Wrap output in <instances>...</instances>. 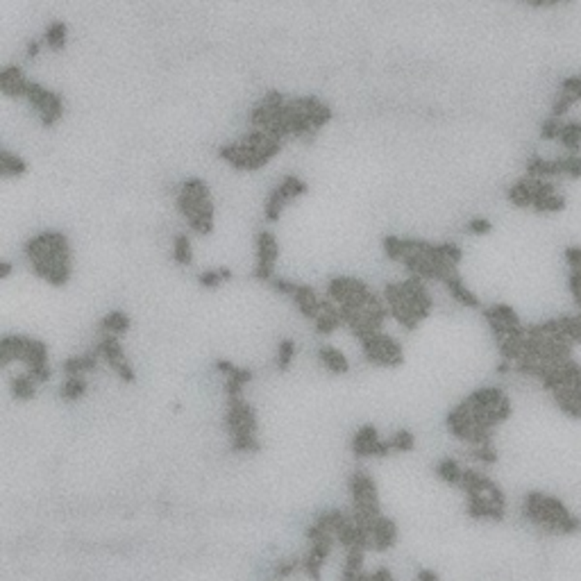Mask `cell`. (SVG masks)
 Listing matches in <instances>:
<instances>
[{
	"mask_svg": "<svg viewBox=\"0 0 581 581\" xmlns=\"http://www.w3.org/2000/svg\"><path fill=\"white\" fill-rule=\"evenodd\" d=\"M23 257L39 280L55 289L66 287L73 278V252L68 236L59 230H44L23 243Z\"/></svg>",
	"mask_w": 581,
	"mask_h": 581,
	"instance_id": "obj_1",
	"label": "cell"
},
{
	"mask_svg": "<svg viewBox=\"0 0 581 581\" xmlns=\"http://www.w3.org/2000/svg\"><path fill=\"white\" fill-rule=\"evenodd\" d=\"M381 295L391 311V318H396V322L407 332L418 329L434 311V300H431L427 282L416 275H409L402 282H386Z\"/></svg>",
	"mask_w": 581,
	"mask_h": 581,
	"instance_id": "obj_2",
	"label": "cell"
},
{
	"mask_svg": "<svg viewBox=\"0 0 581 581\" xmlns=\"http://www.w3.org/2000/svg\"><path fill=\"white\" fill-rule=\"evenodd\" d=\"M284 145L287 143L275 139L273 134L257 130V127H250V130L243 132L241 136L223 143L218 148V157L228 166H232L234 171L254 173V171H261L263 166H268L275 157L282 152Z\"/></svg>",
	"mask_w": 581,
	"mask_h": 581,
	"instance_id": "obj_3",
	"label": "cell"
},
{
	"mask_svg": "<svg viewBox=\"0 0 581 581\" xmlns=\"http://www.w3.org/2000/svg\"><path fill=\"white\" fill-rule=\"evenodd\" d=\"M175 209L189 230L198 236H211L216 230V204L211 189L202 177H184L175 193Z\"/></svg>",
	"mask_w": 581,
	"mask_h": 581,
	"instance_id": "obj_4",
	"label": "cell"
},
{
	"mask_svg": "<svg viewBox=\"0 0 581 581\" xmlns=\"http://www.w3.org/2000/svg\"><path fill=\"white\" fill-rule=\"evenodd\" d=\"M12 363H23V368L39 384L51 381L53 377L48 346L41 339L27 337V334H5L0 339V366L9 368Z\"/></svg>",
	"mask_w": 581,
	"mask_h": 581,
	"instance_id": "obj_5",
	"label": "cell"
},
{
	"mask_svg": "<svg viewBox=\"0 0 581 581\" xmlns=\"http://www.w3.org/2000/svg\"><path fill=\"white\" fill-rule=\"evenodd\" d=\"M225 431L230 436V448L236 455H254L261 450L257 411L243 396H228L225 402Z\"/></svg>",
	"mask_w": 581,
	"mask_h": 581,
	"instance_id": "obj_6",
	"label": "cell"
},
{
	"mask_svg": "<svg viewBox=\"0 0 581 581\" xmlns=\"http://www.w3.org/2000/svg\"><path fill=\"white\" fill-rule=\"evenodd\" d=\"M523 514L531 525L549 531V534H577L581 529V520L570 514L563 502L559 497L538 493V490L525 495Z\"/></svg>",
	"mask_w": 581,
	"mask_h": 581,
	"instance_id": "obj_7",
	"label": "cell"
},
{
	"mask_svg": "<svg viewBox=\"0 0 581 581\" xmlns=\"http://www.w3.org/2000/svg\"><path fill=\"white\" fill-rule=\"evenodd\" d=\"M348 493L352 502V516L359 525H363L368 531L372 523L381 516V504H379V488L375 479L368 470H354L348 477Z\"/></svg>",
	"mask_w": 581,
	"mask_h": 581,
	"instance_id": "obj_8",
	"label": "cell"
},
{
	"mask_svg": "<svg viewBox=\"0 0 581 581\" xmlns=\"http://www.w3.org/2000/svg\"><path fill=\"white\" fill-rule=\"evenodd\" d=\"M327 298L334 300L341 309L350 311H366L384 300V295L375 293L363 280L350 278V275H339L327 282Z\"/></svg>",
	"mask_w": 581,
	"mask_h": 581,
	"instance_id": "obj_9",
	"label": "cell"
},
{
	"mask_svg": "<svg viewBox=\"0 0 581 581\" xmlns=\"http://www.w3.org/2000/svg\"><path fill=\"white\" fill-rule=\"evenodd\" d=\"M23 100L27 103V107L32 110L34 118L39 121L41 127H55L62 123V118L66 114V105L64 98L55 89L46 86L41 82L32 80L27 86V93Z\"/></svg>",
	"mask_w": 581,
	"mask_h": 581,
	"instance_id": "obj_10",
	"label": "cell"
},
{
	"mask_svg": "<svg viewBox=\"0 0 581 581\" xmlns=\"http://www.w3.org/2000/svg\"><path fill=\"white\" fill-rule=\"evenodd\" d=\"M307 193H309V184L304 182L300 175H293V173L284 175L282 180L268 191V195H266V200H263L266 223L275 225L282 218L284 209H287L291 202L300 200L302 195H307Z\"/></svg>",
	"mask_w": 581,
	"mask_h": 581,
	"instance_id": "obj_11",
	"label": "cell"
},
{
	"mask_svg": "<svg viewBox=\"0 0 581 581\" xmlns=\"http://www.w3.org/2000/svg\"><path fill=\"white\" fill-rule=\"evenodd\" d=\"M304 536H307L309 549H307V554L302 556V573L307 575L311 581H320L322 579V566L327 563L332 549H334V545H337V538H334L332 531L320 527L316 520H313V523L307 527Z\"/></svg>",
	"mask_w": 581,
	"mask_h": 581,
	"instance_id": "obj_12",
	"label": "cell"
},
{
	"mask_svg": "<svg viewBox=\"0 0 581 581\" xmlns=\"http://www.w3.org/2000/svg\"><path fill=\"white\" fill-rule=\"evenodd\" d=\"M359 346H361V352H363V357H366V361L377 368L396 370L405 363V348H402V343H398L384 329L370 334L366 339H361Z\"/></svg>",
	"mask_w": 581,
	"mask_h": 581,
	"instance_id": "obj_13",
	"label": "cell"
},
{
	"mask_svg": "<svg viewBox=\"0 0 581 581\" xmlns=\"http://www.w3.org/2000/svg\"><path fill=\"white\" fill-rule=\"evenodd\" d=\"M96 352L100 354V359L107 363V368H110L123 384H134L136 381V370L132 366V361L127 359V352L123 348L121 337L100 332V339H98V343H96Z\"/></svg>",
	"mask_w": 581,
	"mask_h": 581,
	"instance_id": "obj_14",
	"label": "cell"
},
{
	"mask_svg": "<svg viewBox=\"0 0 581 581\" xmlns=\"http://www.w3.org/2000/svg\"><path fill=\"white\" fill-rule=\"evenodd\" d=\"M280 259V241L273 230H259L254 236V280L268 284L275 278V266Z\"/></svg>",
	"mask_w": 581,
	"mask_h": 581,
	"instance_id": "obj_15",
	"label": "cell"
},
{
	"mask_svg": "<svg viewBox=\"0 0 581 581\" xmlns=\"http://www.w3.org/2000/svg\"><path fill=\"white\" fill-rule=\"evenodd\" d=\"M350 452L354 459H386L393 455L389 438H381L375 425H361L350 440Z\"/></svg>",
	"mask_w": 581,
	"mask_h": 581,
	"instance_id": "obj_16",
	"label": "cell"
},
{
	"mask_svg": "<svg viewBox=\"0 0 581 581\" xmlns=\"http://www.w3.org/2000/svg\"><path fill=\"white\" fill-rule=\"evenodd\" d=\"M30 77L18 64H7L0 68V91L5 98H14V100H23L30 86Z\"/></svg>",
	"mask_w": 581,
	"mask_h": 581,
	"instance_id": "obj_17",
	"label": "cell"
},
{
	"mask_svg": "<svg viewBox=\"0 0 581 581\" xmlns=\"http://www.w3.org/2000/svg\"><path fill=\"white\" fill-rule=\"evenodd\" d=\"M370 536H372V549H375V552H389V549L396 547L398 538H400L396 520L381 514L375 523H372Z\"/></svg>",
	"mask_w": 581,
	"mask_h": 581,
	"instance_id": "obj_18",
	"label": "cell"
},
{
	"mask_svg": "<svg viewBox=\"0 0 581 581\" xmlns=\"http://www.w3.org/2000/svg\"><path fill=\"white\" fill-rule=\"evenodd\" d=\"M291 300L295 304V309L300 311V316L311 322L316 320L318 313L322 311V298L316 293V289L309 287V284H298V287H295V293L291 295Z\"/></svg>",
	"mask_w": 581,
	"mask_h": 581,
	"instance_id": "obj_19",
	"label": "cell"
},
{
	"mask_svg": "<svg viewBox=\"0 0 581 581\" xmlns=\"http://www.w3.org/2000/svg\"><path fill=\"white\" fill-rule=\"evenodd\" d=\"M443 287H445V291L450 293V298L459 302L461 307H466V309H477L479 307V298H477V293L472 291L468 284L464 282V278H461V273L455 270L452 275H448L445 280H443Z\"/></svg>",
	"mask_w": 581,
	"mask_h": 581,
	"instance_id": "obj_20",
	"label": "cell"
},
{
	"mask_svg": "<svg viewBox=\"0 0 581 581\" xmlns=\"http://www.w3.org/2000/svg\"><path fill=\"white\" fill-rule=\"evenodd\" d=\"M341 327H343V318H341L339 304L325 295L322 298V311L318 313V318L313 320V329H316L320 337H332V334L339 332Z\"/></svg>",
	"mask_w": 581,
	"mask_h": 581,
	"instance_id": "obj_21",
	"label": "cell"
},
{
	"mask_svg": "<svg viewBox=\"0 0 581 581\" xmlns=\"http://www.w3.org/2000/svg\"><path fill=\"white\" fill-rule=\"evenodd\" d=\"M100 354L93 350H89L84 354H75V357H68L62 361V372L64 377H71V375H89V372H93L98 368V363H100Z\"/></svg>",
	"mask_w": 581,
	"mask_h": 581,
	"instance_id": "obj_22",
	"label": "cell"
},
{
	"mask_svg": "<svg viewBox=\"0 0 581 581\" xmlns=\"http://www.w3.org/2000/svg\"><path fill=\"white\" fill-rule=\"evenodd\" d=\"M27 169H30V164L23 155H18V152H12L9 148H3L0 150V177L3 180H21V177L27 175Z\"/></svg>",
	"mask_w": 581,
	"mask_h": 581,
	"instance_id": "obj_23",
	"label": "cell"
},
{
	"mask_svg": "<svg viewBox=\"0 0 581 581\" xmlns=\"http://www.w3.org/2000/svg\"><path fill=\"white\" fill-rule=\"evenodd\" d=\"M318 361L325 370L332 372V375H348L350 372V359L346 357V352L339 350L337 346L318 348Z\"/></svg>",
	"mask_w": 581,
	"mask_h": 581,
	"instance_id": "obj_24",
	"label": "cell"
},
{
	"mask_svg": "<svg viewBox=\"0 0 581 581\" xmlns=\"http://www.w3.org/2000/svg\"><path fill=\"white\" fill-rule=\"evenodd\" d=\"M37 389H39V381L30 375L27 370L16 372V375H12V379H9V393H12V398L18 402H30L37 396Z\"/></svg>",
	"mask_w": 581,
	"mask_h": 581,
	"instance_id": "obj_25",
	"label": "cell"
},
{
	"mask_svg": "<svg viewBox=\"0 0 581 581\" xmlns=\"http://www.w3.org/2000/svg\"><path fill=\"white\" fill-rule=\"evenodd\" d=\"M41 39L51 53H64L68 46V25L64 21H51L46 25Z\"/></svg>",
	"mask_w": 581,
	"mask_h": 581,
	"instance_id": "obj_26",
	"label": "cell"
},
{
	"mask_svg": "<svg viewBox=\"0 0 581 581\" xmlns=\"http://www.w3.org/2000/svg\"><path fill=\"white\" fill-rule=\"evenodd\" d=\"M89 393V375H71V377H64L62 386H59V398L68 405H73V402H80L84 396Z\"/></svg>",
	"mask_w": 581,
	"mask_h": 581,
	"instance_id": "obj_27",
	"label": "cell"
},
{
	"mask_svg": "<svg viewBox=\"0 0 581 581\" xmlns=\"http://www.w3.org/2000/svg\"><path fill=\"white\" fill-rule=\"evenodd\" d=\"M232 278H234V273H232V268H228V266H214V268H207V270L198 273V284L207 291H216V289L225 287V284H230Z\"/></svg>",
	"mask_w": 581,
	"mask_h": 581,
	"instance_id": "obj_28",
	"label": "cell"
},
{
	"mask_svg": "<svg viewBox=\"0 0 581 581\" xmlns=\"http://www.w3.org/2000/svg\"><path fill=\"white\" fill-rule=\"evenodd\" d=\"M132 327V318L130 313H125L121 309H114V311H107L105 316L100 318V332L103 334H116V337H123Z\"/></svg>",
	"mask_w": 581,
	"mask_h": 581,
	"instance_id": "obj_29",
	"label": "cell"
},
{
	"mask_svg": "<svg viewBox=\"0 0 581 581\" xmlns=\"http://www.w3.org/2000/svg\"><path fill=\"white\" fill-rule=\"evenodd\" d=\"M171 257L177 266H186L193 263V243H191V236L186 232H177L173 236V245H171Z\"/></svg>",
	"mask_w": 581,
	"mask_h": 581,
	"instance_id": "obj_30",
	"label": "cell"
},
{
	"mask_svg": "<svg viewBox=\"0 0 581 581\" xmlns=\"http://www.w3.org/2000/svg\"><path fill=\"white\" fill-rule=\"evenodd\" d=\"M464 470L466 468L461 466L457 459H452V457L440 459L438 464H436V475L440 477V481H445L448 486H455V488H459L461 479H464Z\"/></svg>",
	"mask_w": 581,
	"mask_h": 581,
	"instance_id": "obj_31",
	"label": "cell"
},
{
	"mask_svg": "<svg viewBox=\"0 0 581 581\" xmlns=\"http://www.w3.org/2000/svg\"><path fill=\"white\" fill-rule=\"evenodd\" d=\"M559 143L566 148V152H579L581 150V123L563 121V132H561Z\"/></svg>",
	"mask_w": 581,
	"mask_h": 581,
	"instance_id": "obj_32",
	"label": "cell"
},
{
	"mask_svg": "<svg viewBox=\"0 0 581 581\" xmlns=\"http://www.w3.org/2000/svg\"><path fill=\"white\" fill-rule=\"evenodd\" d=\"M295 354H298V346H295L293 339H282L278 343V354H275V366H278L280 372L291 370Z\"/></svg>",
	"mask_w": 581,
	"mask_h": 581,
	"instance_id": "obj_33",
	"label": "cell"
},
{
	"mask_svg": "<svg viewBox=\"0 0 581 581\" xmlns=\"http://www.w3.org/2000/svg\"><path fill=\"white\" fill-rule=\"evenodd\" d=\"M389 443H391V450L396 452V455H407V452H411L413 448H416V436H413L411 429L402 427L389 438Z\"/></svg>",
	"mask_w": 581,
	"mask_h": 581,
	"instance_id": "obj_34",
	"label": "cell"
},
{
	"mask_svg": "<svg viewBox=\"0 0 581 581\" xmlns=\"http://www.w3.org/2000/svg\"><path fill=\"white\" fill-rule=\"evenodd\" d=\"M561 132H563V118H554V116H549L543 121V125H540V139L547 141V143H554L561 139Z\"/></svg>",
	"mask_w": 581,
	"mask_h": 581,
	"instance_id": "obj_35",
	"label": "cell"
},
{
	"mask_svg": "<svg viewBox=\"0 0 581 581\" xmlns=\"http://www.w3.org/2000/svg\"><path fill=\"white\" fill-rule=\"evenodd\" d=\"M531 209L538 211V214H559V211L566 209V198L561 193H552V195H547V198L534 202Z\"/></svg>",
	"mask_w": 581,
	"mask_h": 581,
	"instance_id": "obj_36",
	"label": "cell"
},
{
	"mask_svg": "<svg viewBox=\"0 0 581 581\" xmlns=\"http://www.w3.org/2000/svg\"><path fill=\"white\" fill-rule=\"evenodd\" d=\"M470 457L477 461V464H484V466H490L497 461V450L493 443H488V445H472L470 448Z\"/></svg>",
	"mask_w": 581,
	"mask_h": 581,
	"instance_id": "obj_37",
	"label": "cell"
},
{
	"mask_svg": "<svg viewBox=\"0 0 581 581\" xmlns=\"http://www.w3.org/2000/svg\"><path fill=\"white\" fill-rule=\"evenodd\" d=\"M466 232L472 234V236H486L493 232V223H490L488 218H484V216H475V218H470L466 223Z\"/></svg>",
	"mask_w": 581,
	"mask_h": 581,
	"instance_id": "obj_38",
	"label": "cell"
},
{
	"mask_svg": "<svg viewBox=\"0 0 581 581\" xmlns=\"http://www.w3.org/2000/svg\"><path fill=\"white\" fill-rule=\"evenodd\" d=\"M563 169H566V177H570V180H579L581 177V152H566Z\"/></svg>",
	"mask_w": 581,
	"mask_h": 581,
	"instance_id": "obj_39",
	"label": "cell"
},
{
	"mask_svg": "<svg viewBox=\"0 0 581 581\" xmlns=\"http://www.w3.org/2000/svg\"><path fill=\"white\" fill-rule=\"evenodd\" d=\"M298 570H302V559H284L275 566V577L287 579V577H293Z\"/></svg>",
	"mask_w": 581,
	"mask_h": 581,
	"instance_id": "obj_40",
	"label": "cell"
},
{
	"mask_svg": "<svg viewBox=\"0 0 581 581\" xmlns=\"http://www.w3.org/2000/svg\"><path fill=\"white\" fill-rule=\"evenodd\" d=\"M559 89L566 93H573L577 98V103H581V75H570L566 80H561Z\"/></svg>",
	"mask_w": 581,
	"mask_h": 581,
	"instance_id": "obj_41",
	"label": "cell"
},
{
	"mask_svg": "<svg viewBox=\"0 0 581 581\" xmlns=\"http://www.w3.org/2000/svg\"><path fill=\"white\" fill-rule=\"evenodd\" d=\"M44 39H30V41L25 44V59H30V62H32V59H37L39 55H41V51H44Z\"/></svg>",
	"mask_w": 581,
	"mask_h": 581,
	"instance_id": "obj_42",
	"label": "cell"
},
{
	"mask_svg": "<svg viewBox=\"0 0 581 581\" xmlns=\"http://www.w3.org/2000/svg\"><path fill=\"white\" fill-rule=\"evenodd\" d=\"M566 261L570 263V268L579 270L581 268V248H568L566 250Z\"/></svg>",
	"mask_w": 581,
	"mask_h": 581,
	"instance_id": "obj_43",
	"label": "cell"
},
{
	"mask_svg": "<svg viewBox=\"0 0 581 581\" xmlns=\"http://www.w3.org/2000/svg\"><path fill=\"white\" fill-rule=\"evenodd\" d=\"M416 581H440L438 575L434 573V570H427V568H422L418 570V575H416Z\"/></svg>",
	"mask_w": 581,
	"mask_h": 581,
	"instance_id": "obj_44",
	"label": "cell"
},
{
	"mask_svg": "<svg viewBox=\"0 0 581 581\" xmlns=\"http://www.w3.org/2000/svg\"><path fill=\"white\" fill-rule=\"evenodd\" d=\"M12 270H14L12 261H7V259L0 261V280H9V275H12Z\"/></svg>",
	"mask_w": 581,
	"mask_h": 581,
	"instance_id": "obj_45",
	"label": "cell"
},
{
	"mask_svg": "<svg viewBox=\"0 0 581 581\" xmlns=\"http://www.w3.org/2000/svg\"><path fill=\"white\" fill-rule=\"evenodd\" d=\"M525 3L531 7H547V0H525Z\"/></svg>",
	"mask_w": 581,
	"mask_h": 581,
	"instance_id": "obj_46",
	"label": "cell"
}]
</instances>
